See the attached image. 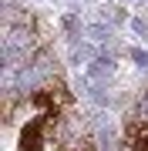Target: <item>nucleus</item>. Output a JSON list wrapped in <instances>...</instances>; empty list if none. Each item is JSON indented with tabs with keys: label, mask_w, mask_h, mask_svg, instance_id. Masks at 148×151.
I'll return each mask as SVG.
<instances>
[{
	"label": "nucleus",
	"mask_w": 148,
	"mask_h": 151,
	"mask_svg": "<svg viewBox=\"0 0 148 151\" xmlns=\"http://www.w3.org/2000/svg\"><path fill=\"white\" fill-rule=\"evenodd\" d=\"M44 124H47V118H44V114H37V118L24 128V134H20V151H40V148H44Z\"/></svg>",
	"instance_id": "1"
},
{
	"label": "nucleus",
	"mask_w": 148,
	"mask_h": 151,
	"mask_svg": "<svg viewBox=\"0 0 148 151\" xmlns=\"http://www.w3.org/2000/svg\"><path fill=\"white\" fill-rule=\"evenodd\" d=\"M125 151H148V121H135L125 131Z\"/></svg>",
	"instance_id": "2"
}]
</instances>
